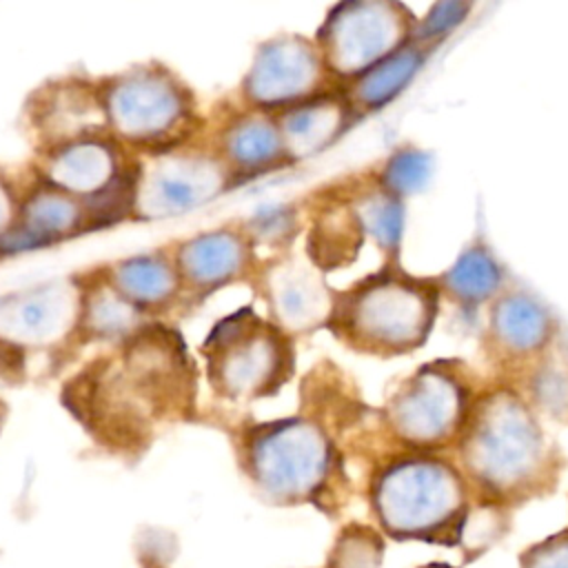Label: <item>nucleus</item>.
I'll return each instance as SVG.
<instances>
[{"label": "nucleus", "instance_id": "13", "mask_svg": "<svg viewBox=\"0 0 568 568\" xmlns=\"http://www.w3.org/2000/svg\"><path fill=\"white\" fill-rule=\"evenodd\" d=\"M426 58V51L413 40L390 58L382 60L377 67L359 75L351 82L346 93V100L353 109V115L373 111L384 106L388 100H393L417 73Z\"/></svg>", "mask_w": 568, "mask_h": 568}, {"label": "nucleus", "instance_id": "18", "mask_svg": "<svg viewBox=\"0 0 568 568\" xmlns=\"http://www.w3.org/2000/svg\"><path fill=\"white\" fill-rule=\"evenodd\" d=\"M115 111L131 129H158L178 113V98L158 82L131 84L118 93Z\"/></svg>", "mask_w": 568, "mask_h": 568}, {"label": "nucleus", "instance_id": "27", "mask_svg": "<svg viewBox=\"0 0 568 568\" xmlns=\"http://www.w3.org/2000/svg\"><path fill=\"white\" fill-rule=\"evenodd\" d=\"M49 300H31L29 304H24L22 308H20V328H24V331H38V328H44V326H49V304H47Z\"/></svg>", "mask_w": 568, "mask_h": 568}, {"label": "nucleus", "instance_id": "25", "mask_svg": "<svg viewBox=\"0 0 568 568\" xmlns=\"http://www.w3.org/2000/svg\"><path fill=\"white\" fill-rule=\"evenodd\" d=\"M521 568H568V530L530 546L521 555Z\"/></svg>", "mask_w": 568, "mask_h": 568}, {"label": "nucleus", "instance_id": "4", "mask_svg": "<svg viewBox=\"0 0 568 568\" xmlns=\"http://www.w3.org/2000/svg\"><path fill=\"white\" fill-rule=\"evenodd\" d=\"M206 348L215 386L235 399L277 393L295 368L291 335L248 308L220 322Z\"/></svg>", "mask_w": 568, "mask_h": 568}, {"label": "nucleus", "instance_id": "2", "mask_svg": "<svg viewBox=\"0 0 568 568\" xmlns=\"http://www.w3.org/2000/svg\"><path fill=\"white\" fill-rule=\"evenodd\" d=\"M437 280L388 264L346 291L333 293L326 328L351 351L397 357L419 348L439 311Z\"/></svg>", "mask_w": 568, "mask_h": 568}, {"label": "nucleus", "instance_id": "16", "mask_svg": "<svg viewBox=\"0 0 568 568\" xmlns=\"http://www.w3.org/2000/svg\"><path fill=\"white\" fill-rule=\"evenodd\" d=\"M226 151L246 171H264L288 162L275 120L264 115H251L237 122L226 135Z\"/></svg>", "mask_w": 568, "mask_h": 568}, {"label": "nucleus", "instance_id": "17", "mask_svg": "<svg viewBox=\"0 0 568 568\" xmlns=\"http://www.w3.org/2000/svg\"><path fill=\"white\" fill-rule=\"evenodd\" d=\"M220 171L206 162L180 164L162 175H158L151 184V202L162 211L186 209L220 186Z\"/></svg>", "mask_w": 568, "mask_h": 568}, {"label": "nucleus", "instance_id": "8", "mask_svg": "<svg viewBox=\"0 0 568 568\" xmlns=\"http://www.w3.org/2000/svg\"><path fill=\"white\" fill-rule=\"evenodd\" d=\"M328 71L315 40L304 36H277L264 42L246 75V98L260 109H286L320 95Z\"/></svg>", "mask_w": 568, "mask_h": 568}, {"label": "nucleus", "instance_id": "10", "mask_svg": "<svg viewBox=\"0 0 568 568\" xmlns=\"http://www.w3.org/2000/svg\"><path fill=\"white\" fill-rule=\"evenodd\" d=\"M266 295L273 322L288 335L326 326L333 293L324 284L322 271L311 260L284 257L266 273Z\"/></svg>", "mask_w": 568, "mask_h": 568}, {"label": "nucleus", "instance_id": "7", "mask_svg": "<svg viewBox=\"0 0 568 568\" xmlns=\"http://www.w3.org/2000/svg\"><path fill=\"white\" fill-rule=\"evenodd\" d=\"M417 24L404 4L342 2L324 20L315 44L331 78L357 80L413 42Z\"/></svg>", "mask_w": 568, "mask_h": 568}, {"label": "nucleus", "instance_id": "19", "mask_svg": "<svg viewBox=\"0 0 568 568\" xmlns=\"http://www.w3.org/2000/svg\"><path fill=\"white\" fill-rule=\"evenodd\" d=\"M355 209L364 231L375 237L384 253L395 255L402 235V200L377 182V186L366 189V193L355 200Z\"/></svg>", "mask_w": 568, "mask_h": 568}, {"label": "nucleus", "instance_id": "3", "mask_svg": "<svg viewBox=\"0 0 568 568\" xmlns=\"http://www.w3.org/2000/svg\"><path fill=\"white\" fill-rule=\"evenodd\" d=\"M373 510L395 539L442 541L459 535L468 513L464 475L446 459L428 453L386 464L373 481Z\"/></svg>", "mask_w": 568, "mask_h": 568}, {"label": "nucleus", "instance_id": "23", "mask_svg": "<svg viewBox=\"0 0 568 568\" xmlns=\"http://www.w3.org/2000/svg\"><path fill=\"white\" fill-rule=\"evenodd\" d=\"M104 169H106V164H104L102 151H98L93 146H82V149H75L73 153H69L60 162L58 173H60V180H64L69 184L91 186L102 180Z\"/></svg>", "mask_w": 568, "mask_h": 568}, {"label": "nucleus", "instance_id": "9", "mask_svg": "<svg viewBox=\"0 0 568 568\" xmlns=\"http://www.w3.org/2000/svg\"><path fill=\"white\" fill-rule=\"evenodd\" d=\"M557 328V320L535 295L501 293L488 315V351L508 366L530 362L555 344Z\"/></svg>", "mask_w": 568, "mask_h": 568}, {"label": "nucleus", "instance_id": "6", "mask_svg": "<svg viewBox=\"0 0 568 568\" xmlns=\"http://www.w3.org/2000/svg\"><path fill=\"white\" fill-rule=\"evenodd\" d=\"M473 402L462 373L437 362L399 384L384 408V422L402 446L428 453L459 439Z\"/></svg>", "mask_w": 568, "mask_h": 568}, {"label": "nucleus", "instance_id": "5", "mask_svg": "<svg viewBox=\"0 0 568 568\" xmlns=\"http://www.w3.org/2000/svg\"><path fill=\"white\" fill-rule=\"evenodd\" d=\"M248 473L275 504L311 501L326 484L333 446L311 417H288L260 426L246 444Z\"/></svg>", "mask_w": 568, "mask_h": 568}, {"label": "nucleus", "instance_id": "28", "mask_svg": "<svg viewBox=\"0 0 568 568\" xmlns=\"http://www.w3.org/2000/svg\"><path fill=\"white\" fill-rule=\"evenodd\" d=\"M422 568H453V566H448V564H426Z\"/></svg>", "mask_w": 568, "mask_h": 568}, {"label": "nucleus", "instance_id": "26", "mask_svg": "<svg viewBox=\"0 0 568 568\" xmlns=\"http://www.w3.org/2000/svg\"><path fill=\"white\" fill-rule=\"evenodd\" d=\"M466 11H468V4H464V2H439L417 24L413 38L415 40H424V38H433L437 33H444L450 27H455L457 22H462Z\"/></svg>", "mask_w": 568, "mask_h": 568}, {"label": "nucleus", "instance_id": "11", "mask_svg": "<svg viewBox=\"0 0 568 568\" xmlns=\"http://www.w3.org/2000/svg\"><path fill=\"white\" fill-rule=\"evenodd\" d=\"M353 118L344 91H324L277 113L275 126L282 135L288 162H300L331 144Z\"/></svg>", "mask_w": 568, "mask_h": 568}, {"label": "nucleus", "instance_id": "12", "mask_svg": "<svg viewBox=\"0 0 568 568\" xmlns=\"http://www.w3.org/2000/svg\"><path fill=\"white\" fill-rule=\"evenodd\" d=\"M364 224L353 200L333 197L313 217L308 231V260L320 268H337L355 260L364 242Z\"/></svg>", "mask_w": 568, "mask_h": 568}, {"label": "nucleus", "instance_id": "20", "mask_svg": "<svg viewBox=\"0 0 568 568\" xmlns=\"http://www.w3.org/2000/svg\"><path fill=\"white\" fill-rule=\"evenodd\" d=\"M530 393L541 410L555 417H568V362L559 355L544 353L532 373Z\"/></svg>", "mask_w": 568, "mask_h": 568}, {"label": "nucleus", "instance_id": "15", "mask_svg": "<svg viewBox=\"0 0 568 568\" xmlns=\"http://www.w3.org/2000/svg\"><path fill=\"white\" fill-rule=\"evenodd\" d=\"M248 262V246L235 233H209L182 251L184 271L200 284H220L237 277Z\"/></svg>", "mask_w": 568, "mask_h": 568}, {"label": "nucleus", "instance_id": "22", "mask_svg": "<svg viewBox=\"0 0 568 568\" xmlns=\"http://www.w3.org/2000/svg\"><path fill=\"white\" fill-rule=\"evenodd\" d=\"M384 548L379 537L366 528H348L339 537L331 568H377Z\"/></svg>", "mask_w": 568, "mask_h": 568}, {"label": "nucleus", "instance_id": "24", "mask_svg": "<svg viewBox=\"0 0 568 568\" xmlns=\"http://www.w3.org/2000/svg\"><path fill=\"white\" fill-rule=\"evenodd\" d=\"M122 284L138 297H160L171 286V275L162 264L133 262L122 268Z\"/></svg>", "mask_w": 568, "mask_h": 568}, {"label": "nucleus", "instance_id": "1", "mask_svg": "<svg viewBox=\"0 0 568 568\" xmlns=\"http://www.w3.org/2000/svg\"><path fill=\"white\" fill-rule=\"evenodd\" d=\"M457 450L464 479L497 501L530 495L552 466V448L532 406L513 388L486 390L473 402Z\"/></svg>", "mask_w": 568, "mask_h": 568}, {"label": "nucleus", "instance_id": "14", "mask_svg": "<svg viewBox=\"0 0 568 568\" xmlns=\"http://www.w3.org/2000/svg\"><path fill=\"white\" fill-rule=\"evenodd\" d=\"M504 271L484 244L468 246L457 262L437 280L442 295L453 297L457 304L477 306L493 300L501 291Z\"/></svg>", "mask_w": 568, "mask_h": 568}, {"label": "nucleus", "instance_id": "21", "mask_svg": "<svg viewBox=\"0 0 568 568\" xmlns=\"http://www.w3.org/2000/svg\"><path fill=\"white\" fill-rule=\"evenodd\" d=\"M428 169L430 162L422 151L402 149L384 164L379 173V184L395 197H402L422 189V184L428 180Z\"/></svg>", "mask_w": 568, "mask_h": 568}]
</instances>
